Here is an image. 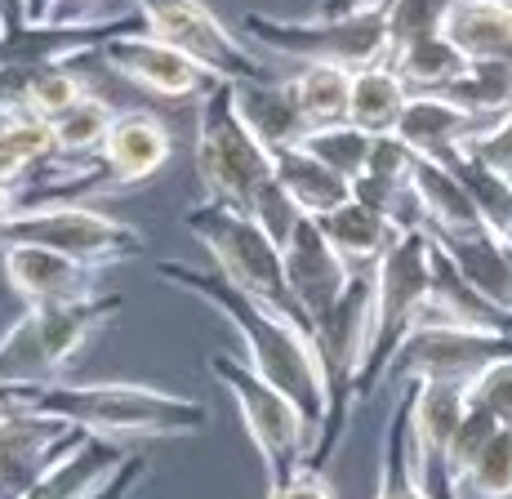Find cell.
Instances as JSON below:
<instances>
[{
  "instance_id": "cell-1",
  "label": "cell",
  "mask_w": 512,
  "mask_h": 499,
  "mask_svg": "<svg viewBox=\"0 0 512 499\" xmlns=\"http://www.w3.org/2000/svg\"><path fill=\"white\" fill-rule=\"evenodd\" d=\"M152 272L165 286L210 303V308L228 321L236 335H241L250 370H259L268 384H277L281 393L308 415L312 433H317V446H321L326 424H330V370H326V357H321L312 326H303V321L285 317V312L268 308V303H259L254 295H245V290H236L219 272H196L174 259H161Z\"/></svg>"
},
{
  "instance_id": "cell-2",
  "label": "cell",
  "mask_w": 512,
  "mask_h": 499,
  "mask_svg": "<svg viewBox=\"0 0 512 499\" xmlns=\"http://www.w3.org/2000/svg\"><path fill=\"white\" fill-rule=\"evenodd\" d=\"M196 179L210 201L236 205L250 219H259L277 246L290 241L294 223L303 219V210L277 183L272 152L254 139L236 112L232 81H214L196 99Z\"/></svg>"
},
{
  "instance_id": "cell-3",
  "label": "cell",
  "mask_w": 512,
  "mask_h": 499,
  "mask_svg": "<svg viewBox=\"0 0 512 499\" xmlns=\"http://www.w3.org/2000/svg\"><path fill=\"white\" fill-rule=\"evenodd\" d=\"M9 406L36 410V415L63 419L107 442H143V437H192L205 428L210 410L196 397L170 393L156 384L134 379H94V384H41V388H9Z\"/></svg>"
},
{
  "instance_id": "cell-4",
  "label": "cell",
  "mask_w": 512,
  "mask_h": 499,
  "mask_svg": "<svg viewBox=\"0 0 512 499\" xmlns=\"http://www.w3.org/2000/svg\"><path fill=\"white\" fill-rule=\"evenodd\" d=\"M432 303V237L428 228H406L374 263V330L370 357L361 366V379L352 388V406L370 401L388 379V366L406 335L428 317Z\"/></svg>"
},
{
  "instance_id": "cell-5",
  "label": "cell",
  "mask_w": 512,
  "mask_h": 499,
  "mask_svg": "<svg viewBox=\"0 0 512 499\" xmlns=\"http://www.w3.org/2000/svg\"><path fill=\"white\" fill-rule=\"evenodd\" d=\"M241 32L254 50H268L281 58H299L303 67L330 63L348 67V72H366V67L388 63L392 54V32H388V0L361 9V14L343 18H272V14H250L241 18Z\"/></svg>"
},
{
  "instance_id": "cell-6",
  "label": "cell",
  "mask_w": 512,
  "mask_h": 499,
  "mask_svg": "<svg viewBox=\"0 0 512 499\" xmlns=\"http://www.w3.org/2000/svg\"><path fill=\"white\" fill-rule=\"evenodd\" d=\"M121 312V295H103L85 303H41L27 308L14 326L0 335V388H41L63 375L107 321Z\"/></svg>"
},
{
  "instance_id": "cell-7",
  "label": "cell",
  "mask_w": 512,
  "mask_h": 499,
  "mask_svg": "<svg viewBox=\"0 0 512 499\" xmlns=\"http://www.w3.org/2000/svg\"><path fill=\"white\" fill-rule=\"evenodd\" d=\"M183 223H187V232L210 250L219 277H228L236 290H245V295H254L259 303H268V308H277L285 317L308 326V317H303L299 303L290 295V281H285V254L277 241L263 232L259 219H250V214L236 210V205L205 197L201 205H192V210L183 214Z\"/></svg>"
},
{
  "instance_id": "cell-8",
  "label": "cell",
  "mask_w": 512,
  "mask_h": 499,
  "mask_svg": "<svg viewBox=\"0 0 512 499\" xmlns=\"http://www.w3.org/2000/svg\"><path fill=\"white\" fill-rule=\"evenodd\" d=\"M214 384L223 388L236 410H241V424L250 433L254 450L263 459V473H268V486L285 482L294 468H303L312 459V446H317V433H312L308 415L294 406L290 397L281 393L277 384L250 370V361L232 357V352H210L205 357Z\"/></svg>"
},
{
  "instance_id": "cell-9",
  "label": "cell",
  "mask_w": 512,
  "mask_h": 499,
  "mask_svg": "<svg viewBox=\"0 0 512 499\" xmlns=\"http://www.w3.org/2000/svg\"><path fill=\"white\" fill-rule=\"evenodd\" d=\"M5 241H32L49 246L67 259H81L90 268H112V263L139 259L147 250L143 232L130 223L112 219L103 210H90L81 201H45V205H23L14 219L0 228V246Z\"/></svg>"
},
{
  "instance_id": "cell-10",
  "label": "cell",
  "mask_w": 512,
  "mask_h": 499,
  "mask_svg": "<svg viewBox=\"0 0 512 499\" xmlns=\"http://www.w3.org/2000/svg\"><path fill=\"white\" fill-rule=\"evenodd\" d=\"M504 357H512V330L423 321L397 348L383 384H472L481 370Z\"/></svg>"
},
{
  "instance_id": "cell-11",
  "label": "cell",
  "mask_w": 512,
  "mask_h": 499,
  "mask_svg": "<svg viewBox=\"0 0 512 499\" xmlns=\"http://www.w3.org/2000/svg\"><path fill=\"white\" fill-rule=\"evenodd\" d=\"M143 14V32L201 63L214 81H268L250 45H241L201 0H130Z\"/></svg>"
},
{
  "instance_id": "cell-12",
  "label": "cell",
  "mask_w": 512,
  "mask_h": 499,
  "mask_svg": "<svg viewBox=\"0 0 512 499\" xmlns=\"http://www.w3.org/2000/svg\"><path fill=\"white\" fill-rule=\"evenodd\" d=\"M281 254H285V281H290V295H294V303H299L303 317H308L312 335H317V326L330 317L334 303H339L343 290H348L352 263L334 250V241L326 237V228H321L312 214H303V219L294 223V232L281 246Z\"/></svg>"
},
{
  "instance_id": "cell-13",
  "label": "cell",
  "mask_w": 512,
  "mask_h": 499,
  "mask_svg": "<svg viewBox=\"0 0 512 499\" xmlns=\"http://www.w3.org/2000/svg\"><path fill=\"white\" fill-rule=\"evenodd\" d=\"M0 263H5V281L27 308H41V303H85L94 295H103L98 277L103 268H90L81 259H67V254L32 246V241H5L0 246Z\"/></svg>"
},
{
  "instance_id": "cell-14",
  "label": "cell",
  "mask_w": 512,
  "mask_h": 499,
  "mask_svg": "<svg viewBox=\"0 0 512 499\" xmlns=\"http://www.w3.org/2000/svg\"><path fill=\"white\" fill-rule=\"evenodd\" d=\"M81 433L85 428L36 415V410L14 406L9 415H0V499H23Z\"/></svg>"
},
{
  "instance_id": "cell-15",
  "label": "cell",
  "mask_w": 512,
  "mask_h": 499,
  "mask_svg": "<svg viewBox=\"0 0 512 499\" xmlns=\"http://www.w3.org/2000/svg\"><path fill=\"white\" fill-rule=\"evenodd\" d=\"M103 58L116 76L134 81L139 90L156 94V99H201L214 85V76L201 63H192V58L170 50V45L152 41L147 32H125L116 41H107Z\"/></svg>"
},
{
  "instance_id": "cell-16",
  "label": "cell",
  "mask_w": 512,
  "mask_h": 499,
  "mask_svg": "<svg viewBox=\"0 0 512 499\" xmlns=\"http://www.w3.org/2000/svg\"><path fill=\"white\" fill-rule=\"evenodd\" d=\"M486 125H490L486 116L468 112V107L455 103L450 94H410L406 112L397 116L392 134L415 156H423V161L450 165L459 156V148H464L477 130H486Z\"/></svg>"
},
{
  "instance_id": "cell-17",
  "label": "cell",
  "mask_w": 512,
  "mask_h": 499,
  "mask_svg": "<svg viewBox=\"0 0 512 499\" xmlns=\"http://www.w3.org/2000/svg\"><path fill=\"white\" fill-rule=\"evenodd\" d=\"M432 241L455 259V268L472 281V290H481L495 308L512 312V246L499 232L477 223L464 232H432Z\"/></svg>"
},
{
  "instance_id": "cell-18",
  "label": "cell",
  "mask_w": 512,
  "mask_h": 499,
  "mask_svg": "<svg viewBox=\"0 0 512 499\" xmlns=\"http://www.w3.org/2000/svg\"><path fill=\"white\" fill-rule=\"evenodd\" d=\"M468 415V384H415L410 397V437H415V459L423 477L441 473L450 437L459 433Z\"/></svg>"
},
{
  "instance_id": "cell-19",
  "label": "cell",
  "mask_w": 512,
  "mask_h": 499,
  "mask_svg": "<svg viewBox=\"0 0 512 499\" xmlns=\"http://www.w3.org/2000/svg\"><path fill=\"white\" fill-rule=\"evenodd\" d=\"M125 455H130V450H121V442L81 433L63 455L54 459V464L45 468L41 482H36L23 499H85Z\"/></svg>"
},
{
  "instance_id": "cell-20",
  "label": "cell",
  "mask_w": 512,
  "mask_h": 499,
  "mask_svg": "<svg viewBox=\"0 0 512 499\" xmlns=\"http://www.w3.org/2000/svg\"><path fill=\"white\" fill-rule=\"evenodd\" d=\"M272 165H277V183L285 188V197L299 205L303 214H312V219H326V214L352 201V183L339 170H330L321 156H312L303 143L277 148Z\"/></svg>"
},
{
  "instance_id": "cell-21",
  "label": "cell",
  "mask_w": 512,
  "mask_h": 499,
  "mask_svg": "<svg viewBox=\"0 0 512 499\" xmlns=\"http://www.w3.org/2000/svg\"><path fill=\"white\" fill-rule=\"evenodd\" d=\"M441 36L468 63L512 58V5H499V0H455L446 9V18H441Z\"/></svg>"
},
{
  "instance_id": "cell-22",
  "label": "cell",
  "mask_w": 512,
  "mask_h": 499,
  "mask_svg": "<svg viewBox=\"0 0 512 499\" xmlns=\"http://www.w3.org/2000/svg\"><path fill=\"white\" fill-rule=\"evenodd\" d=\"M232 90H236V112H241V121L250 125V134L268 152L290 148V143H299L303 134H308L299 107H294L290 81H241V85L232 81Z\"/></svg>"
},
{
  "instance_id": "cell-23",
  "label": "cell",
  "mask_w": 512,
  "mask_h": 499,
  "mask_svg": "<svg viewBox=\"0 0 512 499\" xmlns=\"http://www.w3.org/2000/svg\"><path fill=\"white\" fill-rule=\"evenodd\" d=\"M397 388L401 393L392 401L388 428H383L379 491H374V499H432L415 459V437H410V397H415V384H397Z\"/></svg>"
},
{
  "instance_id": "cell-24",
  "label": "cell",
  "mask_w": 512,
  "mask_h": 499,
  "mask_svg": "<svg viewBox=\"0 0 512 499\" xmlns=\"http://www.w3.org/2000/svg\"><path fill=\"white\" fill-rule=\"evenodd\" d=\"M317 223L326 228L334 250H339L352 268H374V263L388 254L392 241L401 237V228L388 219V214L374 210V205H366V201H357V197H352L348 205H339L334 214H326V219H317Z\"/></svg>"
},
{
  "instance_id": "cell-25",
  "label": "cell",
  "mask_w": 512,
  "mask_h": 499,
  "mask_svg": "<svg viewBox=\"0 0 512 499\" xmlns=\"http://www.w3.org/2000/svg\"><path fill=\"white\" fill-rule=\"evenodd\" d=\"M419 197V210H423V228L428 232H464V228H477L481 214L472 205L468 188L437 161H415V179H410Z\"/></svg>"
},
{
  "instance_id": "cell-26",
  "label": "cell",
  "mask_w": 512,
  "mask_h": 499,
  "mask_svg": "<svg viewBox=\"0 0 512 499\" xmlns=\"http://www.w3.org/2000/svg\"><path fill=\"white\" fill-rule=\"evenodd\" d=\"M410 85L401 81V72L392 63L366 67V72H352V103H348V121L361 125L370 134H392L397 116L410 103Z\"/></svg>"
},
{
  "instance_id": "cell-27",
  "label": "cell",
  "mask_w": 512,
  "mask_h": 499,
  "mask_svg": "<svg viewBox=\"0 0 512 499\" xmlns=\"http://www.w3.org/2000/svg\"><path fill=\"white\" fill-rule=\"evenodd\" d=\"M290 94H294V107H299L308 130H330V125L348 121L352 72L348 67H330V63L299 67V76L290 81Z\"/></svg>"
},
{
  "instance_id": "cell-28",
  "label": "cell",
  "mask_w": 512,
  "mask_h": 499,
  "mask_svg": "<svg viewBox=\"0 0 512 499\" xmlns=\"http://www.w3.org/2000/svg\"><path fill=\"white\" fill-rule=\"evenodd\" d=\"M388 63L397 67L401 81H406L415 94H441L450 81H459L468 58L441 32H428V36H415V41H406V45H392Z\"/></svg>"
},
{
  "instance_id": "cell-29",
  "label": "cell",
  "mask_w": 512,
  "mask_h": 499,
  "mask_svg": "<svg viewBox=\"0 0 512 499\" xmlns=\"http://www.w3.org/2000/svg\"><path fill=\"white\" fill-rule=\"evenodd\" d=\"M54 130L36 116H0V183L14 192L27 188L45 161H54Z\"/></svg>"
},
{
  "instance_id": "cell-30",
  "label": "cell",
  "mask_w": 512,
  "mask_h": 499,
  "mask_svg": "<svg viewBox=\"0 0 512 499\" xmlns=\"http://www.w3.org/2000/svg\"><path fill=\"white\" fill-rule=\"evenodd\" d=\"M446 170L468 188V197H472V205H477L481 223H486L490 232H499V237H508V228H512V174L486 165L468 148H459V156L446 165Z\"/></svg>"
},
{
  "instance_id": "cell-31",
  "label": "cell",
  "mask_w": 512,
  "mask_h": 499,
  "mask_svg": "<svg viewBox=\"0 0 512 499\" xmlns=\"http://www.w3.org/2000/svg\"><path fill=\"white\" fill-rule=\"evenodd\" d=\"M441 94L464 103L468 112L499 121L512 112V58H490V63H468L459 81H450Z\"/></svg>"
},
{
  "instance_id": "cell-32",
  "label": "cell",
  "mask_w": 512,
  "mask_h": 499,
  "mask_svg": "<svg viewBox=\"0 0 512 499\" xmlns=\"http://www.w3.org/2000/svg\"><path fill=\"white\" fill-rule=\"evenodd\" d=\"M112 121H116L112 103L98 99V94H81V99L67 107L63 116L49 121V130H54V152L58 156H94L98 148H103Z\"/></svg>"
},
{
  "instance_id": "cell-33",
  "label": "cell",
  "mask_w": 512,
  "mask_h": 499,
  "mask_svg": "<svg viewBox=\"0 0 512 499\" xmlns=\"http://www.w3.org/2000/svg\"><path fill=\"white\" fill-rule=\"evenodd\" d=\"M299 143H303V148H308L312 156H321L330 170H339L348 183H357L361 174H366L370 152H374V134L361 130V125H352V121L330 125V130H308Z\"/></svg>"
},
{
  "instance_id": "cell-34",
  "label": "cell",
  "mask_w": 512,
  "mask_h": 499,
  "mask_svg": "<svg viewBox=\"0 0 512 499\" xmlns=\"http://www.w3.org/2000/svg\"><path fill=\"white\" fill-rule=\"evenodd\" d=\"M459 499H512V424H504L477 455Z\"/></svg>"
},
{
  "instance_id": "cell-35",
  "label": "cell",
  "mask_w": 512,
  "mask_h": 499,
  "mask_svg": "<svg viewBox=\"0 0 512 499\" xmlns=\"http://www.w3.org/2000/svg\"><path fill=\"white\" fill-rule=\"evenodd\" d=\"M499 419L495 415H486L481 406H468V415H464V424H459V433L450 437V446H446V459H441V477L450 482V491L459 495V486H464V477L472 473V464H477V455L486 450V442L499 433Z\"/></svg>"
},
{
  "instance_id": "cell-36",
  "label": "cell",
  "mask_w": 512,
  "mask_h": 499,
  "mask_svg": "<svg viewBox=\"0 0 512 499\" xmlns=\"http://www.w3.org/2000/svg\"><path fill=\"white\" fill-rule=\"evenodd\" d=\"M455 0H388V32L392 45H406L415 36L441 32V18Z\"/></svg>"
},
{
  "instance_id": "cell-37",
  "label": "cell",
  "mask_w": 512,
  "mask_h": 499,
  "mask_svg": "<svg viewBox=\"0 0 512 499\" xmlns=\"http://www.w3.org/2000/svg\"><path fill=\"white\" fill-rule=\"evenodd\" d=\"M468 406H481L486 415H495L499 424H512V357L486 366L468 384Z\"/></svg>"
},
{
  "instance_id": "cell-38",
  "label": "cell",
  "mask_w": 512,
  "mask_h": 499,
  "mask_svg": "<svg viewBox=\"0 0 512 499\" xmlns=\"http://www.w3.org/2000/svg\"><path fill=\"white\" fill-rule=\"evenodd\" d=\"M263 499H339V491H334V482L326 477V468L303 464V468H294L285 482L268 486Z\"/></svg>"
},
{
  "instance_id": "cell-39",
  "label": "cell",
  "mask_w": 512,
  "mask_h": 499,
  "mask_svg": "<svg viewBox=\"0 0 512 499\" xmlns=\"http://www.w3.org/2000/svg\"><path fill=\"white\" fill-rule=\"evenodd\" d=\"M143 477H147V455H143V450H130V455H125L121 464H116L85 499H130L134 491H139Z\"/></svg>"
},
{
  "instance_id": "cell-40",
  "label": "cell",
  "mask_w": 512,
  "mask_h": 499,
  "mask_svg": "<svg viewBox=\"0 0 512 499\" xmlns=\"http://www.w3.org/2000/svg\"><path fill=\"white\" fill-rule=\"evenodd\" d=\"M23 23H32V5L27 0H0V32H14Z\"/></svg>"
},
{
  "instance_id": "cell-41",
  "label": "cell",
  "mask_w": 512,
  "mask_h": 499,
  "mask_svg": "<svg viewBox=\"0 0 512 499\" xmlns=\"http://www.w3.org/2000/svg\"><path fill=\"white\" fill-rule=\"evenodd\" d=\"M379 5V0H317V9L312 14L317 18H343V14H361V9Z\"/></svg>"
},
{
  "instance_id": "cell-42",
  "label": "cell",
  "mask_w": 512,
  "mask_h": 499,
  "mask_svg": "<svg viewBox=\"0 0 512 499\" xmlns=\"http://www.w3.org/2000/svg\"><path fill=\"white\" fill-rule=\"evenodd\" d=\"M14 214H18V192L0 183V228H5V223L14 219Z\"/></svg>"
},
{
  "instance_id": "cell-43",
  "label": "cell",
  "mask_w": 512,
  "mask_h": 499,
  "mask_svg": "<svg viewBox=\"0 0 512 499\" xmlns=\"http://www.w3.org/2000/svg\"><path fill=\"white\" fill-rule=\"evenodd\" d=\"M67 5H81V0H49V5H45V23H49V18H63Z\"/></svg>"
},
{
  "instance_id": "cell-44",
  "label": "cell",
  "mask_w": 512,
  "mask_h": 499,
  "mask_svg": "<svg viewBox=\"0 0 512 499\" xmlns=\"http://www.w3.org/2000/svg\"><path fill=\"white\" fill-rule=\"evenodd\" d=\"M504 241H508V246H512V228H508V237H504Z\"/></svg>"
},
{
  "instance_id": "cell-45",
  "label": "cell",
  "mask_w": 512,
  "mask_h": 499,
  "mask_svg": "<svg viewBox=\"0 0 512 499\" xmlns=\"http://www.w3.org/2000/svg\"><path fill=\"white\" fill-rule=\"evenodd\" d=\"M499 5H512V0H499Z\"/></svg>"
}]
</instances>
